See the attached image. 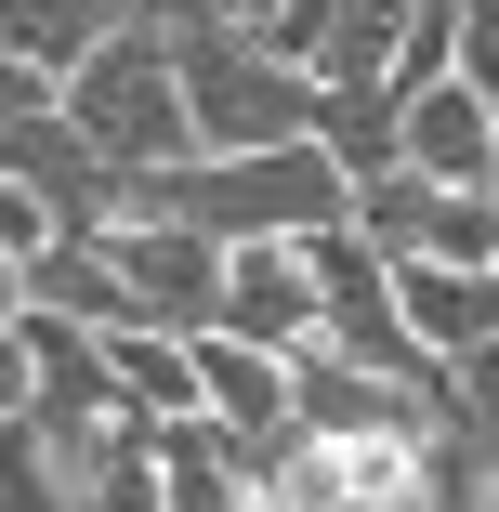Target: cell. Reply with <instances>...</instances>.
Instances as JSON below:
<instances>
[{
    "label": "cell",
    "mask_w": 499,
    "mask_h": 512,
    "mask_svg": "<svg viewBox=\"0 0 499 512\" xmlns=\"http://www.w3.org/2000/svg\"><path fill=\"white\" fill-rule=\"evenodd\" d=\"M132 211L158 224H197V237H316V224H355V171L342 145H197V158H158L132 171Z\"/></svg>",
    "instance_id": "cell-1"
},
{
    "label": "cell",
    "mask_w": 499,
    "mask_h": 512,
    "mask_svg": "<svg viewBox=\"0 0 499 512\" xmlns=\"http://www.w3.org/2000/svg\"><path fill=\"white\" fill-rule=\"evenodd\" d=\"M66 119L106 145L119 171H158V158H197V92H184V53H171V27H158V0L92 53L79 79H66Z\"/></svg>",
    "instance_id": "cell-2"
},
{
    "label": "cell",
    "mask_w": 499,
    "mask_h": 512,
    "mask_svg": "<svg viewBox=\"0 0 499 512\" xmlns=\"http://www.w3.org/2000/svg\"><path fill=\"white\" fill-rule=\"evenodd\" d=\"M119 250V289H132V329H224V237H197V224H158V211H119L106 224Z\"/></svg>",
    "instance_id": "cell-3"
},
{
    "label": "cell",
    "mask_w": 499,
    "mask_h": 512,
    "mask_svg": "<svg viewBox=\"0 0 499 512\" xmlns=\"http://www.w3.org/2000/svg\"><path fill=\"white\" fill-rule=\"evenodd\" d=\"M224 329L276 342V355H303L329 329V289H316V237H237L224 263Z\"/></svg>",
    "instance_id": "cell-4"
},
{
    "label": "cell",
    "mask_w": 499,
    "mask_h": 512,
    "mask_svg": "<svg viewBox=\"0 0 499 512\" xmlns=\"http://www.w3.org/2000/svg\"><path fill=\"white\" fill-rule=\"evenodd\" d=\"M197 368H211V421H237L250 460H263L289 421H303V381H289L276 342H250V329H197Z\"/></svg>",
    "instance_id": "cell-5"
},
{
    "label": "cell",
    "mask_w": 499,
    "mask_h": 512,
    "mask_svg": "<svg viewBox=\"0 0 499 512\" xmlns=\"http://www.w3.org/2000/svg\"><path fill=\"white\" fill-rule=\"evenodd\" d=\"M394 276H408V316L421 342L460 368V355H499V263H447V250H394Z\"/></svg>",
    "instance_id": "cell-6"
},
{
    "label": "cell",
    "mask_w": 499,
    "mask_h": 512,
    "mask_svg": "<svg viewBox=\"0 0 499 512\" xmlns=\"http://www.w3.org/2000/svg\"><path fill=\"white\" fill-rule=\"evenodd\" d=\"M408 158H421V171H447V184H499V106H486L460 66L408 92Z\"/></svg>",
    "instance_id": "cell-7"
},
{
    "label": "cell",
    "mask_w": 499,
    "mask_h": 512,
    "mask_svg": "<svg viewBox=\"0 0 499 512\" xmlns=\"http://www.w3.org/2000/svg\"><path fill=\"white\" fill-rule=\"evenodd\" d=\"M132 14H145V0H0V27H14V66H40L53 92H66L92 53H106Z\"/></svg>",
    "instance_id": "cell-8"
},
{
    "label": "cell",
    "mask_w": 499,
    "mask_h": 512,
    "mask_svg": "<svg viewBox=\"0 0 499 512\" xmlns=\"http://www.w3.org/2000/svg\"><path fill=\"white\" fill-rule=\"evenodd\" d=\"M447 499L499 512V355H460V434H447Z\"/></svg>",
    "instance_id": "cell-9"
},
{
    "label": "cell",
    "mask_w": 499,
    "mask_h": 512,
    "mask_svg": "<svg viewBox=\"0 0 499 512\" xmlns=\"http://www.w3.org/2000/svg\"><path fill=\"white\" fill-rule=\"evenodd\" d=\"M460 79L499 106V0H460Z\"/></svg>",
    "instance_id": "cell-10"
},
{
    "label": "cell",
    "mask_w": 499,
    "mask_h": 512,
    "mask_svg": "<svg viewBox=\"0 0 499 512\" xmlns=\"http://www.w3.org/2000/svg\"><path fill=\"white\" fill-rule=\"evenodd\" d=\"M237 14H250V27H263V14H276V0H237Z\"/></svg>",
    "instance_id": "cell-11"
}]
</instances>
